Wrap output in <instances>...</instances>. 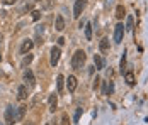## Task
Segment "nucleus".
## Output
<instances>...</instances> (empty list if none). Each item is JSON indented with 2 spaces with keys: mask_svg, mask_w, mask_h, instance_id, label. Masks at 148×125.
Instances as JSON below:
<instances>
[{
  "mask_svg": "<svg viewBox=\"0 0 148 125\" xmlns=\"http://www.w3.org/2000/svg\"><path fill=\"white\" fill-rule=\"evenodd\" d=\"M2 39H3V36H2V34H0V42H2Z\"/></svg>",
  "mask_w": 148,
  "mask_h": 125,
  "instance_id": "c85d7f7f",
  "label": "nucleus"
},
{
  "mask_svg": "<svg viewBox=\"0 0 148 125\" xmlns=\"http://www.w3.org/2000/svg\"><path fill=\"white\" fill-rule=\"evenodd\" d=\"M123 36H124V26L119 22L118 26H116V29H114V41L118 42V44H121L123 42Z\"/></svg>",
  "mask_w": 148,
  "mask_h": 125,
  "instance_id": "7ed1b4c3",
  "label": "nucleus"
},
{
  "mask_svg": "<svg viewBox=\"0 0 148 125\" xmlns=\"http://www.w3.org/2000/svg\"><path fill=\"white\" fill-rule=\"evenodd\" d=\"M0 61H2V53H0Z\"/></svg>",
  "mask_w": 148,
  "mask_h": 125,
  "instance_id": "7c9ffc66",
  "label": "nucleus"
},
{
  "mask_svg": "<svg viewBox=\"0 0 148 125\" xmlns=\"http://www.w3.org/2000/svg\"><path fill=\"white\" fill-rule=\"evenodd\" d=\"M124 30H133V17H131V15H130L128 20H126V27H124Z\"/></svg>",
  "mask_w": 148,
  "mask_h": 125,
  "instance_id": "6ab92c4d",
  "label": "nucleus"
},
{
  "mask_svg": "<svg viewBox=\"0 0 148 125\" xmlns=\"http://www.w3.org/2000/svg\"><path fill=\"white\" fill-rule=\"evenodd\" d=\"M15 0H7V3H9V5H10V3H14Z\"/></svg>",
  "mask_w": 148,
  "mask_h": 125,
  "instance_id": "cd10ccee",
  "label": "nucleus"
},
{
  "mask_svg": "<svg viewBox=\"0 0 148 125\" xmlns=\"http://www.w3.org/2000/svg\"><path fill=\"white\" fill-rule=\"evenodd\" d=\"M32 19H34V20H38V19H39V12H38V10H34V12H32Z\"/></svg>",
  "mask_w": 148,
  "mask_h": 125,
  "instance_id": "393cba45",
  "label": "nucleus"
},
{
  "mask_svg": "<svg viewBox=\"0 0 148 125\" xmlns=\"http://www.w3.org/2000/svg\"><path fill=\"white\" fill-rule=\"evenodd\" d=\"M60 56H61V51H60V47H53L51 49V66H56L60 61Z\"/></svg>",
  "mask_w": 148,
  "mask_h": 125,
  "instance_id": "39448f33",
  "label": "nucleus"
},
{
  "mask_svg": "<svg viewBox=\"0 0 148 125\" xmlns=\"http://www.w3.org/2000/svg\"><path fill=\"white\" fill-rule=\"evenodd\" d=\"M84 63H85V53H84L82 49L75 51L73 57H72V68H73V70H80V68L84 66Z\"/></svg>",
  "mask_w": 148,
  "mask_h": 125,
  "instance_id": "f257e3e1",
  "label": "nucleus"
},
{
  "mask_svg": "<svg viewBox=\"0 0 148 125\" xmlns=\"http://www.w3.org/2000/svg\"><path fill=\"white\" fill-rule=\"evenodd\" d=\"M48 103H49V111L56 110V95H55V93L49 97V101H48Z\"/></svg>",
  "mask_w": 148,
  "mask_h": 125,
  "instance_id": "4468645a",
  "label": "nucleus"
},
{
  "mask_svg": "<svg viewBox=\"0 0 148 125\" xmlns=\"http://www.w3.org/2000/svg\"><path fill=\"white\" fill-rule=\"evenodd\" d=\"M15 122V113H14V107H7L5 108V124L7 125H14Z\"/></svg>",
  "mask_w": 148,
  "mask_h": 125,
  "instance_id": "f03ea898",
  "label": "nucleus"
},
{
  "mask_svg": "<svg viewBox=\"0 0 148 125\" xmlns=\"http://www.w3.org/2000/svg\"><path fill=\"white\" fill-rule=\"evenodd\" d=\"M32 46H34V42L31 41V39H26V41L22 42V46H21V54H26V53H29L31 49H32Z\"/></svg>",
  "mask_w": 148,
  "mask_h": 125,
  "instance_id": "0eeeda50",
  "label": "nucleus"
},
{
  "mask_svg": "<svg viewBox=\"0 0 148 125\" xmlns=\"http://www.w3.org/2000/svg\"><path fill=\"white\" fill-rule=\"evenodd\" d=\"M99 83H101V78H95V81H94V90L99 88Z\"/></svg>",
  "mask_w": 148,
  "mask_h": 125,
  "instance_id": "b1692460",
  "label": "nucleus"
},
{
  "mask_svg": "<svg viewBox=\"0 0 148 125\" xmlns=\"http://www.w3.org/2000/svg\"><path fill=\"white\" fill-rule=\"evenodd\" d=\"M24 81L27 83L29 88H32V86L36 84V81H34V74H32V71H31V70H27L26 73H24Z\"/></svg>",
  "mask_w": 148,
  "mask_h": 125,
  "instance_id": "423d86ee",
  "label": "nucleus"
},
{
  "mask_svg": "<svg viewBox=\"0 0 148 125\" xmlns=\"http://www.w3.org/2000/svg\"><path fill=\"white\" fill-rule=\"evenodd\" d=\"M124 15H126V10H124V7H123V5H118V7H116V17H118L119 20H121Z\"/></svg>",
  "mask_w": 148,
  "mask_h": 125,
  "instance_id": "2eb2a0df",
  "label": "nucleus"
},
{
  "mask_svg": "<svg viewBox=\"0 0 148 125\" xmlns=\"http://www.w3.org/2000/svg\"><path fill=\"white\" fill-rule=\"evenodd\" d=\"M63 44H65V39H63V37H60V39H58V46H63Z\"/></svg>",
  "mask_w": 148,
  "mask_h": 125,
  "instance_id": "a878e982",
  "label": "nucleus"
},
{
  "mask_svg": "<svg viewBox=\"0 0 148 125\" xmlns=\"http://www.w3.org/2000/svg\"><path fill=\"white\" fill-rule=\"evenodd\" d=\"M36 30H38V34H41V32H43V26H38V29H36Z\"/></svg>",
  "mask_w": 148,
  "mask_h": 125,
  "instance_id": "bb28decb",
  "label": "nucleus"
},
{
  "mask_svg": "<svg viewBox=\"0 0 148 125\" xmlns=\"http://www.w3.org/2000/svg\"><path fill=\"white\" fill-rule=\"evenodd\" d=\"M63 84H65V78L60 74L58 78H56V88H58V93H61V91H63Z\"/></svg>",
  "mask_w": 148,
  "mask_h": 125,
  "instance_id": "dca6fc26",
  "label": "nucleus"
},
{
  "mask_svg": "<svg viewBox=\"0 0 148 125\" xmlns=\"http://www.w3.org/2000/svg\"><path fill=\"white\" fill-rule=\"evenodd\" d=\"M55 27H56V30H63V29H65V20H63L61 15H56V19H55Z\"/></svg>",
  "mask_w": 148,
  "mask_h": 125,
  "instance_id": "9b49d317",
  "label": "nucleus"
},
{
  "mask_svg": "<svg viewBox=\"0 0 148 125\" xmlns=\"http://www.w3.org/2000/svg\"><path fill=\"white\" fill-rule=\"evenodd\" d=\"M85 37H87V41L92 39V24H90V22L85 24Z\"/></svg>",
  "mask_w": 148,
  "mask_h": 125,
  "instance_id": "f3484780",
  "label": "nucleus"
},
{
  "mask_svg": "<svg viewBox=\"0 0 148 125\" xmlns=\"http://www.w3.org/2000/svg\"><path fill=\"white\" fill-rule=\"evenodd\" d=\"M99 47H101V51H107L109 49V39L104 37L102 41H101V44H99Z\"/></svg>",
  "mask_w": 148,
  "mask_h": 125,
  "instance_id": "a211bd4d",
  "label": "nucleus"
},
{
  "mask_svg": "<svg viewBox=\"0 0 148 125\" xmlns=\"http://www.w3.org/2000/svg\"><path fill=\"white\" fill-rule=\"evenodd\" d=\"M124 70H126V56L123 54V57H121V73Z\"/></svg>",
  "mask_w": 148,
  "mask_h": 125,
  "instance_id": "412c9836",
  "label": "nucleus"
},
{
  "mask_svg": "<svg viewBox=\"0 0 148 125\" xmlns=\"http://www.w3.org/2000/svg\"><path fill=\"white\" fill-rule=\"evenodd\" d=\"M26 111H27V107L21 105V107L17 108V113H15V120H17V122H22L24 117H26Z\"/></svg>",
  "mask_w": 148,
  "mask_h": 125,
  "instance_id": "6e6552de",
  "label": "nucleus"
},
{
  "mask_svg": "<svg viewBox=\"0 0 148 125\" xmlns=\"http://www.w3.org/2000/svg\"><path fill=\"white\" fill-rule=\"evenodd\" d=\"M31 61H32V56L27 54V56H24V59H22V66H27Z\"/></svg>",
  "mask_w": 148,
  "mask_h": 125,
  "instance_id": "aec40b11",
  "label": "nucleus"
},
{
  "mask_svg": "<svg viewBox=\"0 0 148 125\" xmlns=\"http://www.w3.org/2000/svg\"><path fill=\"white\" fill-rule=\"evenodd\" d=\"M124 80H126V83L130 84V86H133L136 81H134V74H133V71H126L124 73Z\"/></svg>",
  "mask_w": 148,
  "mask_h": 125,
  "instance_id": "f8f14e48",
  "label": "nucleus"
},
{
  "mask_svg": "<svg viewBox=\"0 0 148 125\" xmlns=\"http://www.w3.org/2000/svg\"><path fill=\"white\" fill-rule=\"evenodd\" d=\"M94 64H95V70H104V59L101 54H94Z\"/></svg>",
  "mask_w": 148,
  "mask_h": 125,
  "instance_id": "1a4fd4ad",
  "label": "nucleus"
},
{
  "mask_svg": "<svg viewBox=\"0 0 148 125\" xmlns=\"http://www.w3.org/2000/svg\"><path fill=\"white\" fill-rule=\"evenodd\" d=\"M17 98H19V100H26V98H27V88H26V86H19V90H17Z\"/></svg>",
  "mask_w": 148,
  "mask_h": 125,
  "instance_id": "ddd939ff",
  "label": "nucleus"
},
{
  "mask_svg": "<svg viewBox=\"0 0 148 125\" xmlns=\"http://www.w3.org/2000/svg\"><path fill=\"white\" fill-rule=\"evenodd\" d=\"M80 115H82V108H78V110H77V113H75V122H78Z\"/></svg>",
  "mask_w": 148,
  "mask_h": 125,
  "instance_id": "5701e85b",
  "label": "nucleus"
},
{
  "mask_svg": "<svg viewBox=\"0 0 148 125\" xmlns=\"http://www.w3.org/2000/svg\"><path fill=\"white\" fill-rule=\"evenodd\" d=\"M66 84H68V91H75L77 90V78L75 76H68Z\"/></svg>",
  "mask_w": 148,
  "mask_h": 125,
  "instance_id": "9d476101",
  "label": "nucleus"
},
{
  "mask_svg": "<svg viewBox=\"0 0 148 125\" xmlns=\"http://www.w3.org/2000/svg\"><path fill=\"white\" fill-rule=\"evenodd\" d=\"M0 125H2V124H0Z\"/></svg>",
  "mask_w": 148,
  "mask_h": 125,
  "instance_id": "2f4dec72",
  "label": "nucleus"
},
{
  "mask_svg": "<svg viewBox=\"0 0 148 125\" xmlns=\"http://www.w3.org/2000/svg\"><path fill=\"white\" fill-rule=\"evenodd\" d=\"M68 122H70V120H68V115L63 113V115H61V125H68Z\"/></svg>",
  "mask_w": 148,
  "mask_h": 125,
  "instance_id": "4be33fe9",
  "label": "nucleus"
},
{
  "mask_svg": "<svg viewBox=\"0 0 148 125\" xmlns=\"http://www.w3.org/2000/svg\"><path fill=\"white\" fill-rule=\"evenodd\" d=\"M27 125H36V124H34V122H31V124H27Z\"/></svg>",
  "mask_w": 148,
  "mask_h": 125,
  "instance_id": "c756f323",
  "label": "nucleus"
},
{
  "mask_svg": "<svg viewBox=\"0 0 148 125\" xmlns=\"http://www.w3.org/2000/svg\"><path fill=\"white\" fill-rule=\"evenodd\" d=\"M85 5H87V0H77L73 7V17H80L82 10L85 9Z\"/></svg>",
  "mask_w": 148,
  "mask_h": 125,
  "instance_id": "20e7f679",
  "label": "nucleus"
}]
</instances>
